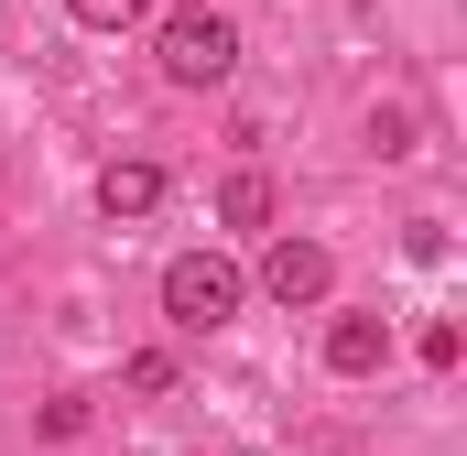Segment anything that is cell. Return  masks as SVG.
<instances>
[{"label": "cell", "instance_id": "cell-1", "mask_svg": "<svg viewBox=\"0 0 467 456\" xmlns=\"http://www.w3.org/2000/svg\"><path fill=\"white\" fill-rule=\"evenodd\" d=\"M163 77L174 88H229V66H239V22L229 11H163Z\"/></svg>", "mask_w": 467, "mask_h": 456}, {"label": "cell", "instance_id": "cell-2", "mask_svg": "<svg viewBox=\"0 0 467 456\" xmlns=\"http://www.w3.org/2000/svg\"><path fill=\"white\" fill-rule=\"evenodd\" d=\"M239 294H250V283H239L218 250H185V261H163V316H174L185 337H218V326L239 316Z\"/></svg>", "mask_w": 467, "mask_h": 456}, {"label": "cell", "instance_id": "cell-3", "mask_svg": "<svg viewBox=\"0 0 467 456\" xmlns=\"http://www.w3.org/2000/svg\"><path fill=\"white\" fill-rule=\"evenodd\" d=\"M327 283H337V261H327L316 239H272V250H261V294H272V305H327Z\"/></svg>", "mask_w": 467, "mask_h": 456}, {"label": "cell", "instance_id": "cell-4", "mask_svg": "<svg viewBox=\"0 0 467 456\" xmlns=\"http://www.w3.org/2000/svg\"><path fill=\"white\" fill-rule=\"evenodd\" d=\"M99 207H109V218H152V207H163V163H141V152L109 163V174H99Z\"/></svg>", "mask_w": 467, "mask_h": 456}, {"label": "cell", "instance_id": "cell-5", "mask_svg": "<svg viewBox=\"0 0 467 456\" xmlns=\"http://www.w3.org/2000/svg\"><path fill=\"white\" fill-rule=\"evenodd\" d=\"M380 358H391V326H380V316H337V326H327V369H380Z\"/></svg>", "mask_w": 467, "mask_h": 456}, {"label": "cell", "instance_id": "cell-6", "mask_svg": "<svg viewBox=\"0 0 467 456\" xmlns=\"http://www.w3.org/2000/svg\"><path fill=\"white\" fill-rule=\"evenodd\" d=\"M218 218H229V228H272V185H261L250 163H239L229 185H218Z\"/></svg>", "mask_w": 467, "mask_h": 456}, {"label": "cell", "instance_id": "cell-7", "mask_svg": "<svg viewBox=\"0 0 467 456\" xmlns=\"http://www.w3.org/2000/svg\"><path fill=\"white\" fill-rule=\"evenodd\" d=\"M66 11H77V22H88V33H130V22H141V11H152V0H66Z\"/></svg>", "mask_w": 467, "mask_h": 456}, {"label": "cell", "instance_id": "cell-8", "mask_svg": "<svg viewBox=\"0 0 467 456\" xmlns=\"http://www.w3.org/2000/svg\"><path fill=\"white\" fill-rule=\"evenodd\" d=\"M369 141H380V163H402L413 152V109H369Z\"/></svg>", "mask_w": 467, "mask_h": 456}]
</instances>
